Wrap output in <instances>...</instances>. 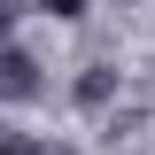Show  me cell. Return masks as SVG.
<instances>
[{
	"label": "cell",
	"mask_w": 155,
	"mask_h": 155,
	"mask_svg": "<svg viewBox=\"0 0 155 155\" xmlns=\"http://www.w3.org/2000/svg\"><path fill=\"white\" fill-rule=\"evenodd\" d=\"M47 16H85V0H39Z\"/></svg>",
	"instance_id": "6da1fadb"
}]
</instances>
